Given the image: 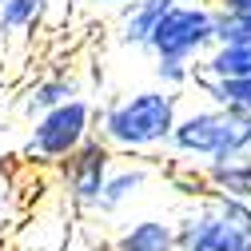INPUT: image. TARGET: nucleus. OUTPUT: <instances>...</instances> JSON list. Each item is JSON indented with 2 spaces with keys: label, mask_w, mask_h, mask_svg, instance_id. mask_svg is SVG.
I'll return each instance as SVG.
<instances>
[{
  "label": "nucleus",
  "mask_w": 251,
  "mask_h": 251,
  "mask_svg": "<svg viewBox=\"0 0 251 251\" xmlns=\"http://www.w3.org/2000/svg\"><path fill=\"white\" fill-rule=\"evenodd\" d=\"M196 72H203V76H251V36L211 44L196 60Z\"/></svg>",
  "instance_id": "nucleus-9"
},
{
  "label": "nucleus",
  "mask_w": 251,
  "mask_h": 251,
  "mask_svg": "<svg viewBox=\"0 0 251 251\" xmlns=\"http://www.w3.org/2000/svg\"><path fill=\"white\" fill-rule=\"evenodd\" d=\"M76 4H92V8H124L128 0H76Z\"/></svg>",
  "instance_id": "nucleus-17"
},
{
  "label": "nucleus",
  "mask_w": 251,
  "mask_h": 251,
  "mask_svg": "<svg viewBox=\"0 0 251 251\" xmlns=\"http://www.w3.org/2000/svg\"><path fill=\"white\" fill-rule=\"evenodd\" d=\"M172 155H179L183 164H219L231 155L251 151V112H231V108H179L172 136H168Z\"/></svg>",
  "instance_id": "nucleus-2"
},
{
  "label": "nucleus",
  "mask_w": 251,
  "mask_h": 251,
  "mask_svg": "<svg viewBox=\"0 0 251 251\" xmlns=\"http://www.w3.org/2000/svg\"><path fill=\"white\" fill-rule=\"evenodd\" d=\"M211 0H176L148 32L151 56H176V60H200L211 48Z\"/></svg>",
  "instance_id": "nucleus-5"
},
{
  "label": "nucleus",
  "mask_w": 251,
  "mask_h": 251,
  "mask_svg": "<svg viewBox=\"0 0 251 251\" xmlns=\"http://www.w3.org/2000/svg\"><path fill=\"white\" fill-rule=\"evenodd\" d=\"M108 251H176V224L160 215L132 219L128 227H120Z\"/></svg>",
  "instance_id": "nucleus-8"
},
{
  "label": "nucleus",
  "mask_w": 251,
  "mask_h": 251,
  "mask_svg": "<svg viewBox=\"0 0 251 251\" xmlns=\"http://www.w3.org/2000/svg\"><path fill=\"white\" fill-rule=\"evenodd\" d=\"M92 132H96V104H92L84 92L56 108H44L32 116V128L24 140V155L32 164H48L56 168L72 148H80Z\"/></svg>",
  "instance_id": "nucleus-4"
},
{
  "label": "nucleus",
  "mask_w": 251,
  "mask_h": 251,
  "mask_svg": "<svg viewBox=\"0 0 251 251\" xmlns=\"http://www.w3.org/2000/svg\"><path fill=\"white\" fill-rule=\"evenodd\" d=\"M200 172H203L211 192L231 196V200H251V151L219 160V164H203Z\"/></svg>",
  "instance_id": "nucleus-11"
},
{
  "label": "nucleus",
  "mask_w": 251,
  "mask_h": 251,
  "mask_svg": "<svg viewBox=\"0 0 251 251\" xmlns=\"http://www.w3.org/2000/svg\"><path fill=\"white\" fill-rule=\"evenodd\" d=\"M211 4L224 12H251V0H211Z\"/></svg>",
  "instance_id": "nucleus-16"
},
{
  "label": "nucleus",
  "mask_w": 251,
  "mask_h": 251,
  "mask_svg": "<svg viewBox=\"0 0 251 251\" xmlns=\"http://www.w3.org/2000/svg\"><path fill=\"white\" fill-rule=\"evenodd\" d=\"M176 251H251V200L200 196L176 219Z\"/></svg>",
  "instance_id": "nucleus-3"
},
{
  "label": "nucleus",
  "mask_w": 251,
  "mask_h": 251,
  "mask_svg": "<svg viewBox=\"0 0 251 251\" xmlns=\"http://www.w3.org/2000/svg\"><path fill=\"white\" fill-rule=\"evenodd\" d=\"M172 4L176 0H128V4H124V20H120V44L144 48L148 32L155 28V20H160Z\"/></svg>",
  "instance_id": "nucleus-12"
},
{
  "label": "nucleus",
  "mask_w": 251,
  "mask_h": 251,
  "mask_svg": "<svg viewBox=\"0 0 251 251\" xmlns=\"http://www.w3.org/2000/svg\"><path fill=\"white\" fill-rule=\"evenodd\" d=\"M192 84L203 96V104L231 108V112H251V76H203V72H196Z\"/></svg>",
  "instance_id": "nucleus-10"
},
{
  "label": "nucleus",
  "mask_w": 251,
  "mask_h": 251,
  "mask_svg": "<svg viewBox=\"0 0 251 251\" xmlns=\"http://www.w3.org/2000/svg\"><path fill=\"white\" fill-rule=\"evenodd\" d=\"M0 251H4V243H0Z\"/></svg>",
  "instance_id": "nucleus-18"
},
{
  "label": "nucleus",
  "mask_w": 251,
  "mask_h": 251,
  "mask_svg": "<svg viewBox=\"0 0 251 251\" xmlns=\"http://www.w3.org/2000/svg\"><path fill=\"white\" fill-rule=\"evenodd\" d=\"M112 164H116V151L96 132H92L80 148H72L64 160L56 164L60 168V187H64L68 203L80 207V211H92V200H96V192H100V183H104Z\"/></svg>",
  "instance_id": "nucleus-6"
},
{
  "label": "nucleus",
  "mask_w": 251,
  "mask_h": 251,
  "mask_svg": "<svg viewBox=\"0 0 251 251\" xmlns=\"http://www.w3.org/2000/svg\"><path fill=\"white\" fill-rule=\"evenodd\" d=\"M176 116H179V92L140 88V92H128V96L112 100L96 120H100V140L112 151L148 155V151L168 148Z\"/></svg>",
  "instance_id": "nucleus-1"
},
{
  "label": "nucleus",
  "mask_w": 251,
  "mask_h": 251,
  "mask_svg": "<svg viewBox=\"0 0 251 251\" xmlns=\"http://www.w3.org/2000/svg\"><path fill=\"white\" fill-rule=\"evenodd\" d=\"M151 164H144V160H132V164H112L108 168V176H104V183H100V192H96V200H92V211L96 215H116V211H124L132 200H140L144 196V187L151 183Z\"/></svg>",
  "instance_id": "nucleus-7"
},
{
  "label": "nucleus",
  "mask_w": 251,
  "mask_h": 251,
  "mask_svg": "<svg viewBox=\"0 0 251 251\" xmlns=\"http://www.w3.org/2000/svg\"><path fill=\"white\" fill-rule=\"evenodd\" d=\"M48 8V0H0V36L32 28Z\"/></svg>",
  "instance_id": "nucleus-14"
},
{
  "label": "nucleus",
  "mask_w": 251,
  "mask_h": 251,
  "mask_svg": "<svg viewBox=\"0 0 251 251\" xmlns=\"http://www.w3.org/2000/svg\"><path fill=\"white\" fill-rule=\"evenodd\" d=\"M72 96H80V84H76L72 76H64V72L40 76L32 88L24 92V116H36V112H44V108H56V104H64V100H72Z\"/></svg>",
  "instance_id": "nucleus-13"
},
{
  "label": "nucleus",
  "mask_w": 251,
  "mask_h": 251,
  "mask_svg": "<svg viewBox=\"0 0 251 251\" xmlns=\"http://www.w3.org/2000/svg\"><path fill=\"white\" fill-rule=\"evenodd\" d=\"M155 80H160V88H172V92L192 88V80H196V60L155 56Z\"/></svg>",
  "instance_id": "nucleus-15"
}]
</instances>
